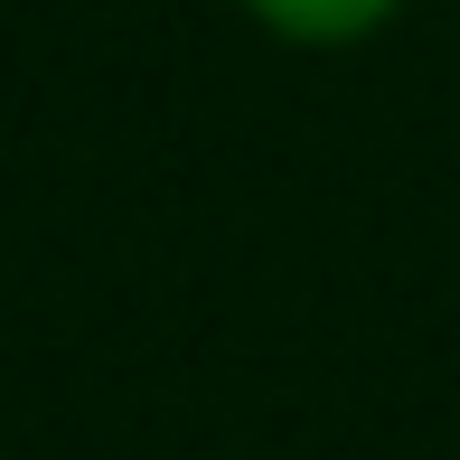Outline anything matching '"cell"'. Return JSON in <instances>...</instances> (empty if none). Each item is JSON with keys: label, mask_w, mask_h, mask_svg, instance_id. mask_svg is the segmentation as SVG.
I'll return each mask as SVG.
<instances>
[{"label": "cell", "mask_w": 460, "mask_h": 460, "mask_svg": "<svg viewBox=\"0 0 460 460\" xmlns=\"http://www.w3.org/2000/svg\"><path fill=\"white\" fill-rule=\"evenodd\" d=\"M244 10L263 19L273 38H291V48H358V38H376L404 0H244Z\"/></svg>", "instance_id": "obj_1"}]
</instances>
